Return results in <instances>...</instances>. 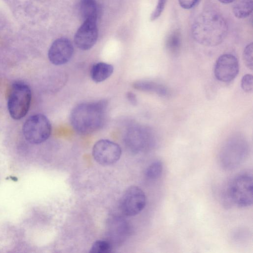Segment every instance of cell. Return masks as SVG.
<instances>
[{"mask_svg": "<svg viewBox=\"0 0 253 253\" xmlns=\"http://www.w3.org/2000/svg\"><path fill=\"white\" fill-rule=\"evenodd\" d=\"M228 30V24L224 17L211 10H206L199 14L191 28L194 40L207 46L220 44L226 38Z\"/></svg>", "mask_w": 253, "mask_h": 253, "instance_id": "cell-1", "label": "cell"}, {"mask_svg": "<svg viewBox=\"0 0 253 253\" xmlns=\"http://www.w3.org/2000/svg\"><path fill=\"white\" fill-rule=\"evenodd\" d=\"M107 106L106 100L78 104L70 114L73 128L81 135L89 134L97 131L104 125Z\"/></svg>", "mask_w": 253, "mask_h": 253, "instance_id": "cell-2", "label": "cell"}, {"mask_svg": "<svg viewBox=\"0 0 253 253\" xmlns=\"http://www.w3.org/2000/svg\"><path fill=\"white\" fill-rule=\"evenodd\" d=\"M249 143L246 137L240 133L230 136L222 146L219 154V163L226 170H232L240 167L248 157Z\"/></svg>", "mask_w": 253, "mask_h": 253, "instance_id": "cell-3", "label": "cell"}, {"mask_svg": "<svg viewBox=\"0 0 253 253\" xmlns=\"http://www.w3.org/2000/svg\"><path fill=\"white\" fill-rule=\"evenodd\" d=\"M228 200L240 208L249 207L253 203V176L251 170L236 175L229 183L226 190Z\"/></svg>", "mask_w": 253, "mask_h": 253, "instance_id": "cell-4", "label": "cell"}, {"mask_svg": "<svg viewBox=\"0 0 253 253\" xmlns=\"http://www.w3.org/2000/svg\"><path fill=\"white\" fill-rule=\"evenodd\" d=\"M32 93L29 86L21 82L14 83L7 100V109L11 117L18 120L27 114L31 104Z\"/></svg>", "mask_w": 253, "mask_h": 253, "instance_id": "cell-5", "label": "cell"}, {"mask_svg": "<svg viewBox=\"0 0 253 253\" xmlns=\"http://www.w3.org/2000/svg\"><path fill=\"white\" fill-rule=\"evenodd\" d=\"M25 139L32 144H39L45 141L50 136L51 126L48 118L38 114L26 120L22 127Z\"/></svg>", "mask_w": 253, "mask_h": 253, "instance_id": "cell-6", "label": "cell"}, {"mask_svg": "<svg viewBox=\"0 0 253 253\" xmlns=\"http://www.w3.org/2000/svg\"><path fill=\"white\" fill-rule=\"evenodd\" d=\"M146 204V197L142 189L136 186H131L123 194L120 208L124 215L134 216L144 209Z\"/></svg>", "mask_w": 253, "mask_h": 253, "instance_id": "cell-7", "label": "cell"}, {"mask_svg": "<svg viewBox=\"0 0 253 253\" xmlns=\"http://www.w3.org/2000/svg\"><path fill=\"white\" fill-rule=\"evenodd\" d=\"M121 154L120 146L108 139L97 141L92 148L94 159L103 166H109L116 163L120 159Z\"/></svg>", "mask_w": 253, "mask_h": 253, "instance_id": "cell-8", "label": "cell"}, {"mask_svg": "<svg viewBox=\"0 0 253 253\" xmlns=\"http://www.w3.org/2000/svg\"><path fill=\"white\" fill-rule=\"evenodd\" d=\"M239 63L236 57L231 54H224L217 59L214 66V75L220 82L228 83L234 80L238 74Z\"/></svg>", "mask_w": 253, "mask_h": 253, "instance_id": "cell-9", "label": "cell"}, {"mask_svg": "<svg viewBox=\"0 0 253 253\" xmlns=\"http://www.w3.org/2000/svg\"><path fill=\"white\" fill-rule=\"evenodd\" d=\"M97 20H86L79 27L74 36V43L82 50L90 49L95 44L98 37Z\"/></svg>", "mask_w": 253, "mask_h": 253, "instance_id": "cell-10", "label": "cell"}, {"mask_svg": "<svg viewBox=\"0 0 253 253\" xmlns=\"http://www.w3.org/2000/svg\"><path fill=\"white\" fill-rule=\"evenodd\" d=\"M74 48L71 41L65 38L55 40L50 45L48 57L50 62L55 65H61L67 63L72 58Z\"/></svg>", "mask_w": 253, "mask_h": 253, "instance_id": "cell-11", "label": "cell"}, {"mask_svg": "<svg viewBox=\"0 0 253 253\" xmlns=\"http://www.w3.org/2000/svg\"><path fill=\"white\" fill-rule=\"evenodd\" d=\"M155 143V134L149 127L139 126L134 128L130 135V148L135 152L148 149Z\"/></svg>", "mask_w": 253, "mask_h": 253, "instance_id": "cell-12", "label": "cell"}, {"mask_svg": "<svg viewBox=\"0 0 253 253\" xmlns=\"http://www.w3.org/2000/svg\"><path fill=\"white\" fill-rule=\"evenodd\" d=\"M130 232L129 224L120 216H113L108 221L107 240L112 246L124 242Z\"/></svg>", "mask_w": 253, "mask_h": 253, "instance_id": "cell-13", "label": "cell"}, {"mask_svg": "<svg viewBox=\"0 0 253 253\" xmlns=\"http://www.w3.org/2000/svg\"><path fill=\"white\" fill-rule=\"evenodd\" d=\"M114 67L104 62H98L93 64L90 71L91 79L95 83L104 81L111 76Z\"/></svg>", "mask_w": 253, "mask_h": 253, "instance_id": "cell-14", "label": "cell"}, {"mask_svg": "<svg viewBox=\"0 0 253 253\" xmlns=\"http://www.w3.org/2000/svg\"><path fill=\"white\" fill-rule=\"evenodd\" d=\"M133 86L137 90L152 92L161 96H167L169 91L162 84L149 81H139L133 83Z\"/></svg>", "mask_w": 253, "mask_h": 253, "instance_id": "cell-15", "label": "cell"}, {"mask_svg": "<svg viewBox=\"0 0 253 253\" xmlns=\"http://www.w3.org/2000/svg\"><path fill=\"white\" fill-rule=\"evenodd\" d=\"M165 45L169 54L172 56L177 55L181 47L180 32L177 29L170 32L166 37Z\"/></svg>", "mask_w": 253, "mask_h": 253, "instance_id": "cell-16", "label": "cell"}, {"mask_svg": "<svg viewBox=\"0 0 253 253\" xmlns=\"http://www.w3.org/2000/svg\"><path fill=\"white\" fill-rule=\"evenodd\" d=\"M80 12L84 21L97 20L98 9L96 0H81Z\"/></svg>", "mask_w": 253, "mask_h": 253, "instance_id": "cell-17", "label": "cell"}, {"mask_svg": "<svg viewBox=\"0 0 253 253\" xmlns=\"http://www.w3.org/2000/svg\"><path fill=\"white\" fill-rule=\"evenodd\" d=\"M253 0H237L233 6V13L238 18H245L253 12Z\"/></svg>", "mask_w": 253, "mask_h": 253, "instance_id": "cell-18", "label": "cell"}, {"mask_svg": "<svg viewBox=\"0 0 253 253\" xmlns=\"http://www.w3.org/2000/svg\"><path fill=\"white\" fill-rule=\"evenodd\" d=\"M163 171V164L160 160L152 162L146 168L145 175L147 178L154 180L161 176Z\"/></svg>", "mask_w": 253, "mask_h": 253, "instance_id": "cell-19", "label": "cell"}, {"mask_svg": "<svg viewBox=\"0 0 253 253\" xmlns=\"http://www.w3.org/2000/svg\"><path fill=\"white\" fill-rule=\"evenodd\" d=\"M113 246L107 240H99L92 245L89 253H109L111 252Z\"/></svg>", "mask_w": 253, "mask_h": 253, "instance_id": "cell-20", "label": "cell"}, {"mask_svg": "<svg viewBox=\"0 0 253 253\" xmlns=\"http://www.w3.org/2000/svg\"><path fill=\"white\" fill-rule=\"evenodd\" d=\"M243 58L245 65L250 69H253V43L248 44L244 49Z\"/></svg>", "mask_w": 253, "mask_h": 253, "instance_id": "cell-21", "label": "cell"}, {"mask_svg": "<svg viewBox=\"0 0 253 253\" xmlns=\"http://www.w3.org/2000/svg\"><path fill=\"white\" fill-rule=\"evenodd\" d=\"M241 87L246 92H251L253 89V77L251 74L244 75L241 80Z\"/></svg>", "mask_w": 253, "mask_h": 253, "instance_id": "cell-22", "label": "cell"}, {"mask_svg": "<svg viewBox=\"0 0 253 253\" xmlns=\"http://www.w3.org/2000/svg\"><path fill=\"white\" fill-rule=\"evenodd\" d=\"M166 0H158L155 10L152 13L150 16V20L154 21L157 19L162 14L165 4Z\"/></svg>", "mask_w": 253, "mask_h": 253, "instance_id": "cell-23", "label": "cell"}, {"mask_svg": "<svg viewBox=\"0 0 253 253\" xmlns=\"http://www.w3.org/2000/svg\"><path fill=\"white\" fill-rule=\"evenodd\" d=\"M200 0H178L180 6L186 9L194 7Z\"/></svg>", "mask_w": 253, "mask_h": 253, "instance_id": "cell-24", "label": "cell"}, {"mask_svg": "<svg viewBox=\"0 0 253 253\" xmlns=\"http://www.w3.org/2000/svg\"><path fill=\"white\" fill-rule=\"evenodd\" d=\"M126 98L128 101L133 105H136L137 100L136 95L132 92L129 91L126 93Z\"/></svg>", "mask_w": 253, "mask_h": 253, "instance_id": "cell-25", "label": "cell"}, {"mask_svg": "<svg viewBox=\"0 0 253 253\" xmlns=\"http://www.w3.org/2000/svg\"><path fill=\"white\" fill-rule=\"evenodd\" d=\"M236 0H218L220 2L224 4H228L232 3Z\"/></svg>", "mask_w": 253, "mask_h": 253, "instance_id": "cell-26", "label": "cell"}]
</instances>
